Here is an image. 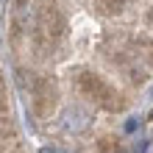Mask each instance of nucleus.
<instances>
[{
    "instance_id": "obj_2",
    "label": "nucleus",
    "mask_w": 153,
    "mask_h": 153,
    "mask_svg": "<svg viewBox=\"0 0 153 153\" xmlns=\"http://www.w3.org/2000/svg\"><path fill=\"white\" fill-rule=\"evenodd\" d=\"M64 31H67V20H64V14H61L56 6H45V8H42V14H39V28H36L42 45L56 42Z\"/></svg>"
},
{
    "instance_id": "obj_11",
    "label": "nucleus",
    "mask_w": 153,
    "mask_h": 153,
    "mask_svg": "<svg viewBox=\"0 0 153 153\" xmlns=\"http://www.w3.org/2000/svg\"><path fill=\"white\" fill-rule=\"evenodd\" d=\"M0 109H3V92H0Z\"/></svg>"
},
{
    "instance_id": "obj_1",
    "label": "nucleus",
    "mask_w": 153,
    "mask_h": 153,
    "mask_svg": "<svg viewBox=\"0 0 153 153\" xmlns=\"http://www.w3.org/2000/svg\"><path fill=\"white\" fill-rule=\"evenodd\" d=\"M78 89L89 97V100H95L100 109H106V111H120L123 109V95L114 92L100 75L89 73V70L78 73Z\"/></svg>"
},
{
    "instance_id": "obj_9",
    "label": "nucleus",
    "mask_w": 153,
    "mask_h": 153,
    "mask_svg": "<svg viewBox=\"0 0 153 153\" xmlns=\"http://www.w3.org/2000/svg\"><path fill=\"white\" fill-rule=\"evenodd\" d=\"M145 150H148L145 142H137V145H134V153H145Z\"/></svg>"
},
{
    "instance_id": "obj_3",
    "label": "nucleus",
    "mask_w": 153,
    "mask_h": 153,
    "mask_svg": "<svg viewBox=\"0 0 153 153\" xmlns=\"http://www.w3.org/2000/svg\"><path fill=\"white\" fill-rule=\"evenodd\" d=\"M39 14H42V8H36L33 0H17L14 11H11L14 33H31V31H36L39 28Z\"/></svg>"
},
{
    "instance_id": "obj_4",
    "label": "nucleus",
    "mask_w": 153,
    "mask_h": 153,
    "mask_svg": "<svg viewBox=\"0 0 153 153\" xmlns=\"http://www.w3.org/2000/svg\"><path fill=\"white\" fill-rule=\"evenodd\" d=\"M89 125H92V117H89L86 109H81V106H70V109L61 111V128L67 134H73V137L89 131Z\"/></svg>"
},
{
    "instance_id": "obj_10",
    "label": "nucleus",
    "mask_w": 153,
    "mask_h": 153,
    "mask_svg": "<svg viewBox=\"0 0 153 153\" xmlns=\"http://www.w3.org/2000/svg\"><path fill=\"white\" fill-rule=\"evenodd\" d=\"M39 153H56V150H53V148H42Z\"/></svg>"
},
{
    "instance_id": "obj_7",
    "label": "nucleus",
    "mask_w": 153,
    "mask_h": 153,
    "mask_svg": "<svg viewBox=\"0 0 153 153\" xmlns=\"http://www.w3.org/2000/svg\"><path fill=\"white\" fill-rule=\"evenodd\" d=\"M95 3H97V8H100L103 14H117V11H123L131 0H95Z\"/></svg>"
},
{
    "instance_id": "obj_8",
    "label": "nucleus",
    "mask_w": 153,
    "mask_h": 153,
    "mask_svg": "<svg viewBox=\"0 0 153 153\" xmlns=\"http://www.w3.org/2000/svg\"><path fill=\"white\" fill-rule=\"evenodd\" d=\"M100 153H123V148L117 145V139H111V137H106V139H100Z\"/></svg>"
},
{
    "instance_id": "obj_5",
    "label": "nucleus",
    "mask_w": 153,
    "mask_h": 153,
    "mask_svg": "<svg viewBox=\"0 0 153 153\" xmlns=\"http://www.w3.org/2000/svg\"><path fill=\"white\" fill-rule=\"evenodd\" d=\"M31 97L36 100L39 114H48L53 106H56V86H53V81L50 78H39V84H36V89H33Z\"/></svg>"
},
{
    "instance_id": "obj_6",
    "label": "nucleus",
    "mask_w": 153,
    "mask_h": 153,
    "mask_svg": "<svg viewBox=\"0 0 153 153\" xmlns=\"http://www.w3.org/2000/svg\"><path fill=\"white\" fill-rule=\"evenodd\" d=\"M17 84H20V89L22 92H28V95H33V89H36V84H39V78L31 73V70H17Z\"/></svg>"
}]
</instances>
